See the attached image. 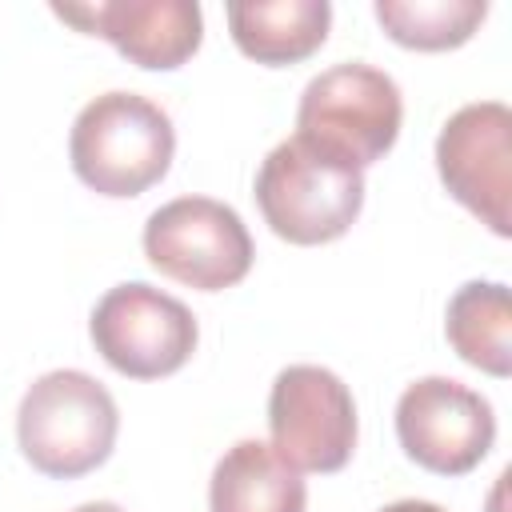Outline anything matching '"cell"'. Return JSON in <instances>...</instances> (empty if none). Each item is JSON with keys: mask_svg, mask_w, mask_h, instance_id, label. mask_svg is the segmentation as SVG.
Segmentation results:
<instances>
[{"mask_svg": "<svg viewBox=\"0 0 512 512\" xmlns=\"http://www.w3.org/2000/svg\"><path fill=\"white\" fill-rule=\"evenodd\" d=\"M436 172L452 200H460L496 236L512 232V112L500 100L456 108L436 136Z\"/></svg>", "mask_w": 512, "mask_h": 512, "instance_id": "9c48e42d", "label": "cell"}, {"mask_svg": "<svg viewBox=\"0 0 512 512\" xmlns=\"http://www.w3.org/2000/svg\"><path fill=\"white\" fill-rule=\"evenodd\" d=\"M96 352L128 380H160L180 372L200 340L192 308L144 280L108 288L88 320Z\"/></svg>", "mask_w": 512, "mask_h": 512, "instance_id": "8992f818", "label": "cell"}, {"mask_svg": "<svg viewBox=\"0 0 512 512\" xmlns=\"http://www.w3.org/2000/svg\"><path fill=\"white\" fill-rule=\"evenodd\" d=\"M264 224L300 248L340 240L364 208V172L332 160L300 136L280 140L256 172Z\"/></svg>", "mask_w": 512, "mask_h": 512, "instance_id": "3957f363", "label": "cell"}, {"mask_svg": "<svg viewBox=\"0 0 512 512\" xmlns=\"http://www.w3.org/2000/svg\"><path fill=\"white\" fill-rule=\"evenodd\" d=\"M224 12L236 48L268 68L308 60L332 28L328 0H232Z\"/></svg>", "mask_w": 512, "mask_h": 512, "instance_id": "8fae6325", "label": "cell"}, {"mask_svg": "<svg viewBox=\"0 0 512 512\" xmlns=\"http://www.w3.org/2000/svg\"><path fill=\"white\" fill-rule=\"evenodd\" d=\"M116 432L120 412L112 392L80 368L44 372L16 408V444L24 460L52 480L96 472L112 456Z\"/></svg>", "mask_w": 512, "mask_h": 512, "instance_id": "7a4b0ae2", "label": "cell"}, {"mask_svg": "<svg viewBox=\"0 0 512 512\" xmlns=\"http://www.w3.org/2000/svg\"><path fill=\"white\" fill-rule=\"evenodd\" d=\"M272 448L296 472H340L356 452V400L320 364H288L268 392Z\"/></svg>", "mask_w": 512, "mask_h": 512, "instance_id": "52a82bcc", "label": "cell"}, {"mask_svg": "<svg viewBox=\"0 0 512 512\" xmlns=\"http://www.w3.org/2000/svg\"><path fill=\"white\" fill-rule=\"evenodd\" d=\"M404 120L400 88L388 72L348 60L312 76L300 92L296 136L340 164L368 168L396 144Z\"/></svg>", "mask_w": 512, "mask_h": 512, "instance_id": "277c9868", "label": "cell"}, {"mask_svg": "<svg viewBox=\"0 0 512 512\" xmlns=\"http://www.w3.org/2000/svg\"><path fill=\"white\" fill-rule=\"evenodd\" d=\"M372 12L400 48L448 52L472 40V32L488 16V4L484 0H376Z\"/></svg>", "mask_w": 512, "mask_h": 512, "instance_id": "5bb4252c", "label": "cell"}, {"mask_svg": "<svg viewBox=\"0 0 512 512\" xmlns=\"http://www.w3.org/2000/svg\"><path fill=\"white\" fill-rule=\"evenodd\" d=\"M380 512H444V508L432 504V500H392V504H384Z\"/></svg>", "mask_w": 512, "mask_h": 512, "instance_id": "9a60e30c", "label": "cell"}, {"mask_svg": "<svg viewBox=\"0 0 512 512\" xmlns=\"http://www.w3.org/2000/svg\"><path fill=\"white\" fill-rule=\"evenodd\" d=\"M396 440L424 472L464 476L492 452L496 416L476 388L452 376H424L396 400Z\"/></svg>", "mask_w": 512, "mask_h": 512, "instance_id": "ba28073f", "label": "cell"}, {"mask_svg": "<svg viewBox=\"0 0 512 512\" xmlns=\"http://www.w3.org/2000/svg\"><path fill=\"white\" fill-rule=\"evenodd\" d=\"M52 12L108 40L128 64L172 72L196 56L204 40V12L196 0H96V4H52Z\"/></svg>", "mask_w": 512, "mask_h": 512, "instance_id": "30bf717a", "label": "cell"}, {"mask_svg": "<svg viewBox=\"0 0 512 512\" xmlns=\"http://www.w3.org/2000/svg\"><path fill=\"white\" fill-rule=\"evenodd\" d=\"M444 336L452 352L488 372V376H508L512 372V296L508 284L500 280H468L456 288L444 312Z\"/></svg>", "mask_w": 512, "mask_h": 512, "instance_id": "4fadbf2b", "label": "cell"}, {"mask_svg": "<svg viewBox=\"0 0 512 512\" xmlns=\"http://www.w3.org/2000/svg\"><path fill=\"white\" fill-rule=\"evenodd\" d=\"M176 128L168 112L140 92H104L88 100L68 132V160L80 184L128 200L160 184L172 168Z\"/></svg>", "mask_w": 512, "mask_h": 512, "instance_id": "6da1fadb", "label": "cell"}, {"mask_svg": "<svg viewBox=\"0 0 512 512\" xmlns=\"http://www.w3.org/2000/svg\"><path fill=\"white\" fill-rule=\"evenodd\" d=\"M144 256L176 284L224 292L248 276L256 248L236 208L212 196H180L148 216Z\"/></svg>", "mask_w": 512, "mask_h": 512, "instance_id": "5b68a950", "label": "cell"}, {"mask_svg": "<svg viewBox=\"0 0 512 512\" xmlns=\"http://www.w3.org/2000/svg\"><path fill=\"white\" fill-rule=\"evenodd\" d=\"M308 488L264 440H236L212 468L208 512H304Z\"/></svg>", "mask_w": 512, "mask_h": 512, "instance_id": "7c38bea8", "label": "cell"}, {"mask_svg": "<svg viewBox=\"0 0 512 512\" xmlns=\"http://www.w3.org/2000/svg\"><path fill=\"white\" fill-rule=\"evenodd\" d=\"M72 512H124V508L112 504V500H88V504H80V508H72Z\"/></svg>", "mask_w": 512, "mask_h": 512, "instance_id": "2e32d148", "label": "cell"}]
</instances>
